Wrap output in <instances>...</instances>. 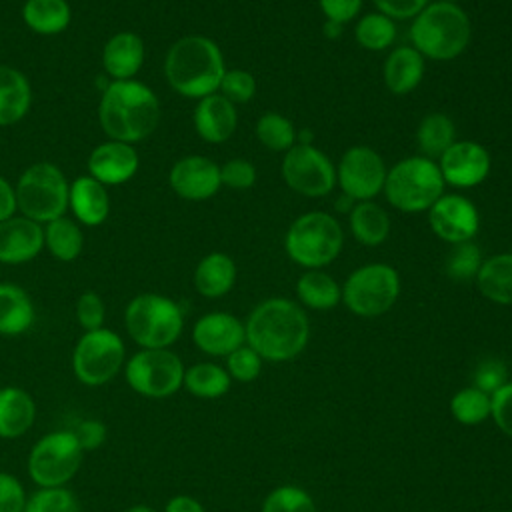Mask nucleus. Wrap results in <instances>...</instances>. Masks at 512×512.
<instances>
[{
  "label": "nucleus",
  "instance_id": "f257e3e1",
  "mask_svg": "<svg viewBox=\"0 0 512 512\" xmlns=\"http://www.w3.org/2000/svg\"><path fill=\"white\" fill-rule=\"evenodd\" d=\"M248 346L264 360L282 362L298 356L310 334L308 318L300 306L286 298L260 302L244 324Z\"/></svg>",
  "mask_w": 512,
  "mask_h": 512
},
{
  "label": "nucleus",
  "instance_id": "f03ea898",
  "mask_svg": "<svg viewBox=\"0 0 512 512\" xmlns=\"http://www.w3.org/2000/svg\"><path fill=\"white\" fill-rule=\"evenodd\" d=\"M98 118L110 140L140 142L148 138L160 122L158 96L138 80H114L106 86Z\"/></svg>",
  "mask_w": 512,
  "mask_h": 512
},
{
  "label": "nucleus",
  "instance_id": "7ed1b4c3",
  "mask_svg": "<svg viewBox=\"0 0 512 512\" xmlns=\"http://www.w3.org/2000/svg\"><path fill=\"white\" fill-rule=\"evenodd\" d=\"M226 72L218 44L200 34L176 40L164 60V74L170 88L186 98H204L218 92Z\"/></svg>",
  "mask_w": 512,
  "mask_h": 512
},
{
  "label": "nucleus",
  "instance_id": "20e7f679",
  "mask_svg": "<svg viewBox=\"0 0 512 512\" xmlns=\"http://www.w3.org/2000/svg\"><path fill=\"white\" fill-rule=\"evenodd\" d=\"M472 24L468 14L450 2H430L412 18L410 40L424 60L448 62L458 58L470 44Z\"/></svg>",
  "mask_w": 512,
  "mask_h": 512
},
{
  "label": "nucleus",
  "instance_id": "39448f33",
  "mask_svg": "<svg viewBox=\"0 0 512 512\" xmlns=\"http://www.w3.org/2000/svg\"><path fill=\"white\" fill-rule=\"evenodd\" d=\"M344 246L340 222L322 210L304 212L284 234V250L306 270H320L338 258Z\"/></svg>",
  "mask_w": 512,
  "mask_h": 512
},
{
  "label": "nucleus",
  "instance_id": "423d86ee",
  "mask_svg": "<svg viewBox=\"0 0 512 512\" xmlns=\"http://www.w3.org/2000/svg\"><path fill=\"white\" fill-rule=\"evenodd\" d=\"M444 186L438 164L420 154L396 162L386 174L382 192L400 212H428L444 194Z\"/></svg>",
  "mask_w": 512,
  "mask_h": 512
},
{
  "label": "nucleus",
  "instance_id": "0eeeda50",
  "mask_svg": "<svg viewBox=\"0 0 512 512\" xmlns=\"http://www.w3.org/2000/svg\"><path fill=\"white\" fill-rule=\"evenodd\" d=\"M124 326L140 348H170L182 334L184 314L172 298L144 292L128 302Z\"/></svg>",
  "mask_w": 512,
  "mask_h": 512
},
{
  "label": "nucleus",
  "instance_id": "6e6552de",
  "mask_svg": "<svg viewBox=\"0 0 512 512\" xmlns=\"http://www.w3.org/2000/svg\"><path fill=\"white\" fill-rule=\"evenodd\" d=\"M82 460L84 450L74 432L70 428L52 430L32 444L26 458V472L36 488L68 486L80 472Z\"/></svg>",
  "mask_w": 512,
  "mask_h": 512
},
{
  "label": "nucleus",
  "instance_id": "1a4fd4ad",
  "mask_svg": "<svg viewBox=\"0 0 512 512\" xmlns=\"http://www.w3.org/2000/svg\"><path fill=\"white\" fill-rule=\"evenodd\" d=\"M70 184L64 172L52 162L28 166L16 184V206L22 216L34 222H52L68 208Z\"/></svg>",
  "mask_w": 512,
  "mask_h": 512
},
{
  "label": "nucleus",
  "instance_id": "9d476101",
  "mask_svg": "<svg viewBox=\"0 0 512 512\" xmlns=\"http://www.w3.org/2000/svg\"><path fill=\"white\" fill-rule=\"evenodd\" d=\"M126 344L114 330L98 328L84 332L72 348V374L88 386L98 388L114 380L126 364Z\"/></svg>",
  "mask_w": 512,
  "mask_h": 512
},
{
  "label": "nucleus",
  "instance_id": "9b49d317",
  "mask_svg": "<svg viewBox=\"0 0 512 512\" xmlns=\"http://www.w3.org/2000/svg\"><path fill=\"white\" fill-rule=\"evenodd\" d=\"M184 370L180 356L170 348H140L126 358L122 374L132 392L162 400L182 388Z\"/></svg>",
  "mask_w": 512,
  "mask_h": 512
},
{
  "label": "nucleus",
  "instance_id": "f8f14e48",
  "mask_svg": "<svg viewBox=\"0 0 512 512\" xmlns=\"http://www.w3.org/2000/svg\"><path fill=\"white\" fill-rule=\"evenodd\" d=\"M400 294L398 272L384 262H372L356 268L342 286V300L350 312L362 318H374L388 312Z\"/></svg>",
  "mask_w": 512,
  "mask_h": 512
},
{
  "label": "nucleus",
  "instance_id": "ddd939ff",
  "mask_svg": "<svg viewBox=\"0 0 512 512\" xmlns=\"http://www.w3.org/2000/svg\"><path fill=\"white\" fill-rule=\"evenodd\" d=\"M286 186L302 196L320 198L336 186V166L314 144H294L282 158Z\"/></svg>",
  "mask_w": 512,
  "mask_h": 512
},
{
  "label": "nucleus",
  "instance_id": "4468645a",
  "mask_svg": "<svg viewBox=\"0 0 512 512\" xmlns=\"http://www.w3.org/2000/svg\"><path fill=\"white\" fill-rule=\"evenodd\" d=\"M386 174L384 158L366 144L350 146L336 164V184L354 202L376 198L384 188Z\"/></svg>",
  "mask_w": 512,
  "mask_h": 512
},
{
  "label": "nucleus",
  "instance_id": "2eb2a0df",
  "mask_svg": "<svg viewBox=\"0 0 512 512\" xmlns=\"http://www.w3.org/2000/svg\"><path fill=\"white\" fill-rule=\"evenodd\" d=\"M428 224L440 240L460 244L476 236L480 228V214L470 198L462 194H442L428 208Z\"/></svg>",
  "mask_w": 512,
  "mask_h": 512
},
{
  "label": "nucleus",
  "instance_id": "dca6fc26",
  "mask_svg": "<svg viewBox=\"0 0 512 512\" xmlns=\"http://www.w3.org/2000/svg\"><path fill=\"white\" fill-rule=\"evenodd\" d=\"M438 160L444 184L454 188H474L482 184L492 166L486 146L474 140H456Z\"/></svg>",
  "mask_w": 512,
  "mask_h": 512
},
{
  "label": "nucleus",
  "instance_id": "f3484780",
  "mask_svg": "<svg viewBox=\"0 0 512 512\" xmlns=\"http://www.w3.org/2000/svg\"><path fill=\"white\" fill-rule=\"evenodd\" d=\"M168 182L184 200H208L222 188L220 166L206 156H184L170 168Z\"/></svg>",
  "mask_w": 512,
  "mask_h": 512
},
{
  "label": "nucleus",
  "instance_id": "a211bd4d",
  "mask_svg": "<svg viewBox=\"0 0 512 512\" xmlns=\"http://www.w3.org/2000/svg\"><path fill=\"white\" fill-rule=\"evenodd\" d=\"M194 344L210 356H228L246 340L244 324L228 312H208L192 328Z\"/></svg>",
  "mask_w": 512,
  "mask_h": 512
},
{
  "label": "nucleus",
  "instance_id": "6ab92c4d",
  "mask_svg": "<svg viewBox=\"0 0 512 512\" xmlns=\"http://www.w3.org/2000/svg\"><path fill=\"white\" fill-rule=\"evenodd\" d=\"M138 154L132 144L120 140H108L96 146L88 156V172L98 182L124 184L138 170Z\"/></svg>",
  "mask_w": 512,
  "mask_h": 512
},
{
  "label": "nucleus",
  "instance_id": "aec40b11",
  "mask_svg": "<svg viewBox=\"0 0 512 512\" xmlns=\"http://www.w3.org/2000/svg\"><path fill=\"white\" fill-rule=\"evenodd\" d=\"M44 248V230L26 216H12L0 222V262L24 264Z\"/></svg>",
  "mask_w": 512,
  "mask_h": 512
},
{
  "label": "nucleus",
  "instance_id": "412c9836",
  "mask_svg": "<svg viewBox=\"0 0 512 512\" xmlns=\"http://www.w3.org/2000/svg\"><path fill=\"white\" fill-rule=\"evenodd\" d=\"M196 134L208 144H222L236 132L238 112L236 106L222 94L214 92L198 100L194 108Z\"/></svg>",
  "mask_w": 512,
  "mask_h": 512
},
{
  "label": "nucleus",
  "instance_id": "4be33fe9",
  "mask_svg": "<svg viewBox=\"0 0 512 512\" xmlns=\"http://www.w3.org/2000/svg\"><path fill=\"white\" fill-rule=\"evenodd\" d=\"M36 400L34 396L16 384L0 388V438L16 440L26 436L36 422Z\"/></svg>",
  "mask_w": 512,
  "mask_h": 512
},
{
  "label": "nucleus",
  "instance_id": "5701e85b",
  "mask_svg": "<svg viewBox=\"0 0 512 512\" xmlns=\"http://www.w3.org/2000/svg\"><path fill=\"white\" fill-rule=\"evenodd\" d=\"M102 64L114 80H132L144 64V40L134 32H118L104 44Z\"/></svg>",
  "mask_w": 512,
  "mask_h": 512
},
{
  "label": "nucleus",
  "instance_id": "b1692460",
  "mask_svg": "<svg viewBox=\"0 0 512 512\" xmlns=\"http://www.w3.org/2000/svg\"><path fill=\"white\" fill-rule=\"evenodd\" d=\"M382 76L392 94H410L424 78V56L412 46H398L386 56Z\"/></svg>",
  "mask_w": 512,
  "mask_h": 512
},
{
  "label": "nucleus",
  "instance_id": "393cba45",
  "mask_svg": "<svg viewBox=\"0 0 512 512\" xmlns=\"http://www.w3.org/2000/svg\"><path fill=\"white\" fill-rule=\"evenodd\" d=\"M68 206L86 226H98L108 218L110 198L102 182L92 176H80L70 184Z\"/></svg>",
  "mask_w": 512,
  "mask_h": 512
},
{
  "label": "nucleus",
  "instance_id": "a878e982",
  "mask_svg": "<svg viewBox=\"0 0 512 512\" xmlns=\"http://www.w3.org/2000/svg\"><path fill=\"white\" fill-rule=\"evenodd\" d=\"M236 282V264L224 252L206 254L194 270V288L204 298H220L232 290Z\"/></svg>",
  "mask_w": 512,
  "mask_h": 512
},
{
  "label": "nucleus",
  "instance_id": "bb28decb",
  "mask_svg": "<svg viewBox=\"0 0 512 512\" xmlns=\"http://www.w3.org/2000/svg\"><path fill=\"white\" fill-rule=\"evenodd\" d=\"M36 312L30 296L16 284L0 282V336H20L34 324Z\"/></svg>",
  "mask_w": 512,
  "mask_h": 512
},
{
  "label": "nucleus",
  "instance_id": "cd10ccee",
  "mask_svg": "<svg viewBox=\"0 0 512 512\" xmlns=\"http://www.w3.org/2000/svg\"><path fill=\"white\" fill-rule=\"evenodd\" d=\"M32 104L28 78L12 68L0 66V126H12L22 120Z\"/></svg>",
  "mask_w": 512,
  "mask_h": 512
},
{
  "label": "nucleus",
  "instance_id": "c85d7f7f",
  "mask_svg": "<svg viewBox=\"0 0 512 512\" xmlns=\"http://www.w3.org/2000/svg\"><path fill=\"white\" fill-rule=\"evenodd\" d=\"M478 290L496 304H512V252L486 258L476 274Z\"/></svg>",
  "mask_w": 512,
  "mask_h": 512
},
{
  "label": "nucleus",
  "instance_id": "c756f323",
  "mask_svg": "<svg viewBox=\"0 0 512 512\" xmlns=\"http://www.w3.org/2000/svg\"><path fill=\"white\" fill-rule=\"evenodd\" d=\"M348 224L356 242L364 246H378L390 234L388 212L372 200L356 202L348 214Z\"/></svg>",
  "mask_w": 512,
  "mask_h": 512
},
{
  "label": "nucleus",
  "instance_id": "7c9ffc66",
  "mask_svg": "<svg viewBox=\"0 0 512 512\" xmlns=\"http://www.w3.org/2000/svg\"><path fill=\"white\" fill-rule=\"evenodd\" d=\"M70 16V4L66 0H26L22 6L24 24L44 36L66 30Z\"/></svg>",
  "mask_w": 512,
  "mask_h": 512
},
{
  "label": "nucleus",
  "instance_id": "2f4dec72",
  "mask_svg": "<svg viewBox=\"0 0 512 512\" xmlns=\"http://www.w3.org/2000/svg\"><path fill=\"white\" fill-rule=\"evenodd\" d=\"M456 142V126L450 116L432 112L424 116L416 130V144L422 156L434 160L440 158Z\"/></svg>",
  "mask_w": 512,
  "mask_h": 512
},
{
  "label": "nucleus",
  "instance_id": "473e14b6",
  "mask_svg": "<svg viewBox=\"0 0 512 512\" xmlns=\"http://www.w3.org/2000/svg\"><path fill=\"white\" fill-rule=\"evenodd\" d=\"M296 294L312 310H330L342 300V286L322 270H306L296 282Z\"/></svg>",
  "mask_w": 512,
  "mask_h": 512
},
{
  "label": "nucleus",
  "instance_id": "72a5a7b5",
  "mask_svg": "<svg viewBox=\"0 0 512 512\" xmlns=\"http://www.w3.org/2000/svg\"><path fill=\"white\" fill-rule=\"evenodd\" d=\"M182 386L196 398H218L230 388V374L212 362H198L184 370Z\"/></svg>",
  "mask_w": 512,
  "mask_h": 512
},
{
  "label": "nucleus",
  "instance_id": "f704fd0d",
  "mask_svg": "<svg viewBox=\"0 0 512 512\" xmlns=\"http://www.w3.org/2000/svg\"><path fill=\"white\" fill-rule=\"evenodd\" d=\"M44 244L48 246L50 254L62 262H72L82 252V232L76 222L70 218H56L46 224L44 228Z\"/></svg>",
  "mask_w": 512,
  "mask_h": 512
},
{
  "label": "nucleus",
  "instance_id": "c9c22d12",
  "mask_svg": "<svg viewBox=\"0 0 512 512\" xmlns=\"http://www.w3.org/2000/svg\"><path fill=\"white\" fill-rule=\"evenodd\" d=\"M354 36L362 48L370 52H380L392 46L396 38V24L392 18H388L378 10L368 12L356 22Z\"/></svg>",
  "mask_w": 512,
  "mask_h": 512
},
{
  "label": "nucleus",
  "instance_id": "e433bc0d",
  "mask_svg": "<svg viewBox=\"0 0 512 512\" xmlns=\"http://www.w3.org/2000/svg\"><path fill=\"white\" fill-rule=\"evenodd\" d=\"M296 128L280 112H266L256 122V138L272 152H288L296 144Z\"/></svg>",
  "mask_w": 512,
  "mask_h": 512
},
{
  "label": "nucleus",
  "instance_id": "4c0bfd02",
  "mask_svg": "<svg viewBox=\"0 0 512 512\" xmlns=\"http://www.w3.org/2000/svg\"><path fill=\"white\" fill-rule=\"evenodd\" d=\"M484 258L480 248L468 240V242H460V244H452V250L446 256V264L444 270L448 274V278L456 280V282H468V280H476V274L482 266Z\"/></svg>",
  "mask_w": 512,
  "mask_h": 512
},
{
  "label": "nucleus",
  "instance_id": "58836bf2",
  "mask_svg": "<svg viewBox=\"0 0 512 512\" xmlns=\"http://www.w3.org/2000/svg\"><path fill=\"white\" fill-rule=\"evenodd\" d=\"M24 512H82L78 496L68 486L36 488L28 494Z\"/></svg>",
  "mask_w": 512,
  "mask_h": 512
},
{
  "label": "nucleus",
  "instance_id": "ea45409f",
  "mask_svg": "<svg viewBox=\"0 0 512 512\" xmlns=\"http://www.w3.org/2000/svg\"><path fill=\"white\" fill-rule=\"evenodd\" d=\"M450 412L462 424H478L490 414V398L478 388H464L450 400Z\"/></svg>",
  "mask_w": 512,
  "mask_h": 512
},
{
  "label": "nucleus",
  "instance_id": "a19ab883",
  "mask_svg": "<svg viewBox=\"0 0 512 512\" xmlns=\"http://www.w3.org/2000/svg\"><path fill=\"white\" fill-rule=\"evenodd\" d=\"M262 512H316V506L302 488L280 486L266 496Z\"/></svg>",
  "mask_w": 512,
  "mask_h": 512
},
{
  "label": "nucleus",
  "instance_id": "79ce46f5",
  "mask_svg": "<svg viewBox=\"0 0 512 512\" xmlns=\"http://www.w3.org/2000/svg\"><path fill=\"white\" fill-rule=\"evenodd\" d=\"M218 94H222L234 106L236 104H246L256 94V78L248 70H242V68L226 70L222 80H220Z\"/></svg>",
  "mask_w": 512,
  "mask_h": 512
},
{
  "label": "nucleus",
  "instance_id": "37998d69",
  "mask_svg": "<svg viewBox=\"0 0 512 512\" xmlns=\"http://www.w3.org/2000/svg\"><path fill=\"white\" fill-rule=\"evenodd\" d=\"M106 318V306L100 294L86 290L76 300V322L82 326L84 332L104 328Z\"/></svg>",
  "mask_w": 512,
  "mask_h": 512
},
{
  "label": "nucleus",
  "instance_id": "c03bdc74",
  "mask_svg": "<svg viewBox=\"0 0 512 512\" xmlns=\"http://www.w3.org/2000/svg\"><path fill=\"white\" fill-rule=\"evenodd\" d=\"M256 166L246 158H232L220 166V182L232 190H248L256 184Z\"/></svg>",
  "mask_w": 512,
  "mask_h": 512
},
{
  "label": "nucleus",
  "instance_id": "a18cd8bd",
  "mask_svg": "<svg viewBox=\"0 0 512 512\" xmlns=\"http://www.w3.org/2000/svg\"><path fill=\"white\" fill-rule=\"evenodd\" d=\"M226 366L228 374L236 378L238 382H252L262 368V358L250 348V346H240L234 352L226 356Z\"/></svg>",
  "mask_w": 512,
  "mask_h": 512
},
{
  "label": "nucleus",
  "instance_id": "49530a36",
  "mask_svg": "<svg viewBox=\"0 0 512 512\" xmlns=\"http://www.w3.org/2000/svg\"><path fill=\"white\" fill-rule=\"evenodd\" d=\"M28 492L22 480L6 470H0V512H24Z\"/></svg>",
  "mask_w": 512,
  "mask_h": 512
},
{
  "label": "nucleus",
  "instance_id": "de8ad7c7",
  "mask_svg": "<svg viewBox=\"0 0 512 512\" xmlns=\"http://www.w3.org/2000/svg\"><path fill=\"white\" fill-rule=\"evenodd\" d=\"M70 430L74 432L76 440L80 442L84 454L102 448L108 440V428L100 418H82Z\"/></svg>",
  "mask_w": 512,
  "mask_h": 512
},
{
  "label": "nucleus",
  "instance_id": "09e8293b",
  "mask_svg": "<svg viewBox=\"0 0 512 512\" xmlns=\"http://www.w3.org/2000/svg\"><path fill=\"white\" fill-rule=\"evenodd\" d=\"M490 414L498 428L512 436V382L500 386L490 398Z\"/></svg>",
  "mask_w": 512,
  "mask_h": 512
},
{
  "label": "nucleus",
  "instance_id": "8fccbe9b",
  "mask_svg": "<svg viewBox=\"0 0 512 512\" xmlns=\"http://www.w3.org/2000/svg\"><path fill=\"white\" fill-rule=\"evenodd\" d=\"M376 10L392 20H408L420 14L430 0H372Z\"/></svg>",
  "mask_w": 512,
  "mask_h": 512
},
{
  "label": "nucleus",
  "instance_id": "3c124183",
  "mask_svg": "<svg viewBox=\"0 0 512 512\" xmlns=\"http://www.w3.org/2000/svg\"><path fill=\"white\" fill-rule=\"evenodd\" d=\"M474 380H476V388L482 390V392H496L500 386L506 384V370H504V364L498 362V360H486L478 366L476 374H474Z\"/></svg>",
  "mask_w": 512,
  "mask_h": 512
},
{
  "label": "nucleus",
  "instance_id": "603ef678",
  "mask_svg": "<svg viewBox=\"0 0 512 512\" xmlns=\"http://www.w3.org/2000/svg\"><path fill=\"white\" fill-rule=\"evenodd\" d=\"M318 6L326 20L346 24L354 20L362 8V0H318Z\"/></svg>",
  "mask_w": 512,
  "mask_h": 512
},
{
  "label": "nucleus",
  "instance_id": "864d4df0",
  "mask_svg": "<svg viewBox=\"0 0 512 512\" xmlns=\"http://www.w3.org/2000/svg\"><path fill=\"white\" fill-rule=\"evenodd\" d=\"M16 208V188L0 176V222L12 218Z\"/></svg>",
  "mask_w": 512,
  "mask_h": 512
},
{
  "label": "nucleus",
  "instance_id": "5fc2aeb1",
  "mask_svg": "<svg viewBox=\"0 0 512 512\" xmlns=\"http://www.w3.org/2000/svg\"><path fill=\"white\" fill-rule=\"evenodd\" d=\"M164 512H206V510L196 498L188 494H176L164 504Z\"/></svg>",
  "mask_w": 512,
  "mask_h": 512
},
{
  "label": "nucleus",
  "instance_id": "6e6d98bb",
  "mask_svg": "<svg viewBox=\"0 0 512 512\" xmlns=\"http://www.w3.org/2000/svg\"><path fill=\"white\" fill-rule=\"evenodd\" d=\"M322 32H324V36H328L330 40H336V38L342 34V24L332 22V20H326V22H324Z\"/></svg>",
  "mask_w": 512,
  "mask_h": 512
},
{
  "label": "nucleus",
  "instance_id": "4d7b16f0",
  "mask_svg": "<svg viewBox=\"0 0 512 512\" xmlns=\"http://www.w3.org/2000/svg\"><path fill=\"white\" fill-rule=\"evenodd\" d=\"M354 204H356V202H354L352 198H348L346 194H342V196L338 198V202H336V208H338L340 212H342V210H346V212L350 214V210L354 208Z\"/></svg>",
  "mask_w": 512,
  "mask_h": 512
},
{
  "label": "nucleus",
  "instance_id": "13d9d810",
  "mask_svg": "<svg viewBox=\"0 0 512 512\" xmlns=\"http://www.w3.org/2000/svg\"><path fill=\"white\" fill-rule=\"evenodd\" d=\"M122 512H156V510L152 506H148V504H132V506L124 508Z\"/></svg>",
  "mask_w": 512,
  "mask_h": 512
},
{
  "label": "nucleus",
  "instance_id": "bf43d9fd",
  "mask_svg": "<svg viewBox=\"0 0 512 512\" xmlns=\"http://www.w3.org/2000/svg\"><path fill=\"white\" fill-rule=\"evenodd\" d=\"M440 2H450V4H456V2H460V0H440Z\"/></svg>",
  "mask_w": 512,
  "mask_h": 512
}]
</instances>
